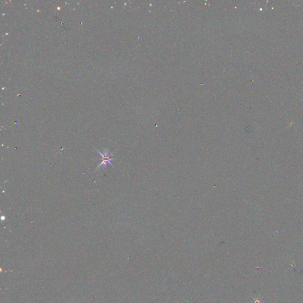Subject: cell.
<instances>
[{
    "mask_svg": "<svg viewBox=\"0 0 303 303\" xmlns=\"http://www.w3.org/2000/svg\"><path fill=\"white\" fill-rule=\"evenodd\" d=\"M95 149L98 152V153L102 156V161L99 164L98 166L97 167V169H98L100 166H101L102 165H104V167L106 168L107 167V164H109L110 165H111L113 167H114V165L112 164V160H113L114 159L113 158H112L113 156V154L112 153H109V152L107 150H104L103 153L100 152L97 148L95 147Z\"/></svg>",
    "mask_w": 303,
    "mask_h": 303,
    "instance_id": "1",
    "label": "cell"
}]
</instances>
